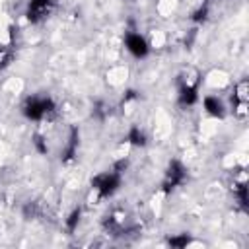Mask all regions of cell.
Wrapping results in <instances>:
<instances>
[{"label": "cell", "mask_w": 249, "mask_h": 249, "mask_svg": "<svg viewBox=\"0 0 249 249\" xmlns=\"http://www.w3.org/2000/svg\"><path fill=\"white\" fill-rule=\"evenodd\" d=\"M23 214H25V218H31V216H35V214H37V206H35V202H29V204L25 206Z\"/></svg>", "instance_id": "obj_16"}, {"label": "cell", "mask_w": 249, "mask_h": 249, "mask_svg": "<svg viewBox=\"0 0 249 249\" xmlns=\"http://www.w3.org/2000/svg\"><path fill=\"white\" fill-rule=\"evenodd\" d=\"M126 165H128V161H126V160H119V161H115L113 169H115L117 173H123V171L126 169Z\"/></svg>", "instance_id": "obj_17"}, {"label": "cell", "mask_w": 249, "mask_h": 249, "mask_svg": "<svg viewBox=\"0 0 249 249\" xmlns=\"http://www.w3.org/2000/svg\"><path fill=\"white\" fill-rule=\"evenodd\" d=\"M202 103H204V109L208 111V115H212V117H218V119H224V105H222V101L218 99V97H214V95H206L204 99H202Z\"/></svg>", "instance_id": "obj_8"}, {"label": "cell", "mask_w": 249, "mask_h": 249, "mask_svg": "<svg viewBox=\"0 0 249 249\" xmlns=\"http://www.w3.org/2000/svg\"><path fill=\"white\" fill-rule=\"evenodd\" d=\"M33 146L37 148V152H39V154H47V152H49L47 142H45V138H43L41 134H35V136H33Z\"/></svg>", "instance_id": "obj_14"}, {"label": "cell", "mask_w": 249, "mask_h": 249, "mask_svg": "<svg viewBox=\"0 0 249 249\" xmlns=\"http://www.w3.org/2000/svg\"><path fill=\"white\" fill-rule=\"evenodd\" d=\"M206 16H208V8H206V6H200V8L191 16V19H193L195 23H200V21L206 19Z\"/></svg>", "instance_id": "obj_15"}, {"label": "cell", "mask_w": 249, "mask_h": 249, "mask_svg": "<svg viewBox=\"0 0 249 249\" xmlns=\"http://www.w3.org/2000/svg\"><path fill=\"white\" fill-rule=\"evenodd\" d=\"M233 196H235V200L239 202V206L243 210L249 208V196H247V183H245V179L241 183H233Z\"/></svg>", "instance_id": "obj_9"}, {"label": "cell", "mask_w": 249, "mask_h": 249, "mask_svg": "<svg viewBox=\"0 0 249 249\" xmlns=\"http://www.w3.org/2000/svg\"><path fill=\"white\" fill-rule=\"evenodd\" d=\"M185 179H187V169H185V165H183L181 161L173 160V161H169V165H167L165 181H163V185H161V191L167 195V193H171L175 187L183 185Z\"/></svg>", "instance_id": "obj_3"}, {"label": "cell", "mask_w": 249, "mask_h": 249, "mask_svg": "<svg viewBox=\"0 0 249 249\" xmlns=\"http://www.w3.org/2000/svg\"><path fill=\"white\" fill-rule=\"evenodd\" d=\"M247 99H249V82H247V78H243V80L237 82V86L233 88L231 101H247Z\"/></svg>", "instance_id": "obj_11"}, {"label": "cell", "mask_w": 249, "mask_h": 249, "mask_svg": "<svg viewBox=\"0 0 249 249\" xmlns=\"http://www.w3.org/2000/svg\"><path fill=\"white\" fill-rule=\"evenodd\" d=\"M54 0H29L27 6V19L31 23H39L41 19H45L49 16V12L53 10Z\"/></svg>", "instance_id": "obj_4"}, {"label": "cell", "mask_w": 249, "mask_h": 249, "mask_svg": "<svg viewBox=\"0 0 249 249\" xmlns=\"http://www.w3.org/2000/svg\"><path fill=\"white\" fill-rule=\"evenodd\" d=\"M80 216H82V210L80 208H74L72 212H70V216L66 218V230L72 233L76 228H78V222H80Z\"/></svg>", "instance_id": "obj_12"}, {"label": "cell", "mask_w": 249, "mask_h": 249, "mask_svg": "<svg viewBox=\"0 0 249 249\" xmlns=\"http://www.w3.org/2000/svg\"><path fill=\"white\" fill-rule=\"evenodd\" d=\"M189 241H191V237H189L187 233H181V235H173V237H169L167 243H169L171 247H179V249H181V247H187Z\"/></svg>", "instance_id": "obj_13"}, {"label": "cell", "mask_w": 249, "mask_h": 249, "mask_svg": "<svg viewBox=\"0 0 249 249\" xmlns=\"http://www.w3.org/2000/svg\"><path fill=\"white\" fill-rule=\"evenodd\" d=\"M124 45H126L128 53H130L132 56H136V58H144V56L150 53V47H148L146 39H144L142 35H138V33H132V31L126 33Z\"/></svg>", "instance_id": "obj_5"}, {"label": "cell", "mask_w": 249, "mask_h": 249, "mask_svg": "<svg viewBox=\"0 0 249 249\" xmlns=\"http://www.w3.org/2000/svg\"><path fill=\"white\" fill-rule=\"evenodd\" d=\"M54 109H56V105H54V101L49 95L47 97L33 95V97H27L25 103H23V115L29 121H41L47 115L54 113Z\"/></svg>", "instance_id": "obj_1"}, {"label": "cell", "mask_w": 249, "mask_h": 249, "mask_svg": "<svg viewBox=\"0 0 249 249\" xmlns=\"http://www.w3.org/2000/svg\"><path fill=\"white\" fill-rule=\"evenodd\" d=\"M91 187L99 193V198H107L121 187V173H117L115 169L107 173H99L91 179Z\"/></svg>", "instance_id": "obj_2"}, {"label": "cell", "mask_w": 249, "mask_h": 249, "mask_svg": "<svg viewBox=\"0 0 249 249\" xmlns=\"http://www.w3.org/2000/svg\"><path fill=\"white\" fill-rule=\"evenodd\" d=\"M130 99H136V91L134 89H128L126 93H124V97H123V101L126 103V101H130Z\"/></svg>", "instance_id": "obj_18"}, {"label": "cell", "mask_w": 249, "mask_h": 249, "mask_svg": "<svg viewBox=\"0 0 249 249\" xmlns=\"http://www.w3.org/2000/svg\"><path fill=\"white\" fill-rule=\"evenodd\" d=\"M198 101V86L195 84H181L179 88V103L181 105H195Z\"/></svg>", "instance_id": "obj_6"}, {"label": "cell", "mask_w": 249, "mask_h": 249, "mask_svg": "<svg viewBox=\"0 0 249 249\" xmlns=\"http://www.w3.org/2000/svg\"><path fill=\"white\" fill-rule=\"evenodd\" d=\"M76 148H78V128L74 126V128L70 130V140H68V146L62 150V156H60L62 163H70V161L76 158Z\"/></svg>", "instance_id": "obj_7"}, {"label": "cell", "mask_w": 249, "mask_h": 249, "mask_svg": "<svg viewBox=\"0 0 249 249\" xmlns=\"http://www.w3.org/2000/svg\"><path fill=\"white\" fill-rule=\"evenodd\" d=\"M124 140L132 146H146V134L138 128V126H130V130L126 132Z\"/></svg>", "instance_id": "obj_10"}]
</instances>
